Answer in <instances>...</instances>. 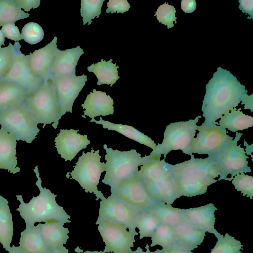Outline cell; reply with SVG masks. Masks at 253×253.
Instances as JSON below:
<instances>
[{"mask_svg": "<svg viewBox=\"0 0 253 253\" xmlns=\"http://www.w3.org/2000/svg\"><path fill=\"white\" fill-rule=\"evenodd\" d=\"M248 90L229 71L221 67L206 85L201 110L205 121L201 127H207L236 108Z\"/></svg>", "mask_w": 253, "mask_h": 253, "instance_id": "1", "label": "cell"}, {"mask_svg": "<svg viewBox=\"0 0 253 253\" xmlns=\"http://www.w3.org/2000/svg\"><path fill=\"white\" fill-rule=\"evenodd\" d=\"M173 165V174L178 198L181 196L194 197L206 193L208 187L218 180L217 168L210 159L195 158Z\"/></svg>", "mask_w": 253, "mask_h": 253, "instance_id": "2", "label": "cell"}, {"mask_svg": "<svg viewBox=\"0 0 253 253\" xmlns=\"http://www.w3.org/2000/svg\"><path fill=\"white\" fill-rule=\"evenodd\" d=\"M38 180L36 185L40 193L37 197L33 196L28 203H25L21 195H16L17 200L20 202L16 211L26 223V226H33L36 222H46L50 220H56L63 224L70 223V216L59 206L55 200L56 195L52 193L50 190L43 188L40 177L38 166L34 169Z\"/></svg>", "mask_w": 253, "mask_h": 253, "instance_id": "3", "label": "cell"}, {"mask_svg": "<svg viewBox=\"0 0 253 253\" xmlns=\"http://www.w3.org/2000/svg\"><path fill=\"white\" fill-rule=\"evenodd\" d=\"M144 187L150 198L157 203L171 205L178 198L173 174V165L165 158L151 159L138 171Z\"/></svg>", "mask_w": 253, "mask_h": 253, "instance_id": "4", "label": "cell"}, {"mask_svg": "<svg viewBox=\"0 0 253 253\" xmlns=\"http://www.w3.org/2000/svg\"><path fill=\"white\" fill-rule=\"evenodd\" d=\"M106 154V173L102 182L111 187L114 190L119 183L138 171V167L143 165L152 159L148 156L142 157L135 149L121 151L108 148L103 145Z\"/></svg>", "mask_w": 253, "mask_h": 253, "instance_id": "5", "label": "cell"}, {"mask_svg": "<svg viewBox=\"0 0 253 253\" xmlns=\"http://www.w3.org/2000/svg\"><path fill=\"white\" fill-rule=\"evenodd\" d=\"M24 103L38 124H52L56 129L60 119V106L55 86L50 81H44Z\"/></svg>", "mask_w": 253, "mask_h": 253, "instance_id": "6", "label": "cell"}, {"mask_svg": "<svg viewBox=\"0 0 253 253\" xmlns=\"http://www.w3.org/2000/svg\"><path fill=\"white\" fill-rule=\"evenodd\" d=\"M242 135V133L236 132L234 139L230 136L218 151L208 156L219 171L218 181H231L238 173L251 172V169L247 161L249 157L241 145H237Z\"/></svg>", "mask_w": 253, "mask_h": 253, "instance_id": "7", "label": "cell"}, {"mask_svg": "<svg viewBox=\"0 0 253 253\" xmlns=\"http://www.w3.org/2000/svg\"><path fill=\"white\" fill-rule=\"evenodd\" d=\"M201 116L187 121L170 123L166 126L162 143L152 150L149 156L153 160H160L162 155H166L172 150H181L186 154L190 144L199 128L197 125Z\"/></svg>", "mask_w": 253, "mask_h": 253, "instance_id": "8", "label": "cell"}, {"mask_svg": "<svg viewBox=\"0 0 253 253\" xmlns=\"http://www.w3.org/2000/svg\"><path fill=\"white\" fill-rule=\"evenodd\" d=\"M38 124L24 102L0 110L1 127L12 134L17 141L31 143L40 131Z\"/></svg>", "mask_w": 253, "mask_h": 253, "instance_id": "9", "label": "cell"}, {"mask_svg": "<svg viewBox=\"0 0 253 253\" xmlns=\"http://www.w3.org/2000/svg\"><path fill=\"white\" fill-rule=\"evenodd\" d=\"M99 152V150L94 151L93 148L90 152H83L70 173L72 178L77 181L86 193L93 192L95 195L96 201L105 198L103 193L97 190L101 174L106 170L105 164L100 162Z\"/></svg>", "mask_w": 253, "mask_h": 253, "instance_id": "10", "label": "cell"}, {"mask_svg": "<svg viewBox=\"0 0 253 253\" xmlns=\"http://www.w3.org/2000/svg\"><path fill=\"white\" fill-rule=\"evenodd\" d=\"M145 210L131 207L111 194L100 203L96 224L111 222L125 225L128 231L136 232L135 222L137 215Z\"/></svg>", "mask_w": 253, "mask_h": 253, "instance_id": "11", "label": "cell"}, {"mask_svg": "<svg viewBox=\"0 0 253 253\" xmlns=\"http://www.w3.org/2000/svg\"><path fill=\"white\" fill-rule=\"evenodd\" d=\"M98 230L105 243L103 252L113 253H130L135 242L134 236L138 233L127 231L126 227L120 223L111 222H101Z\"/></svg>", "mask_w": 253, "mask_h": 253, "instance_id": "12", "label": "cell"}, {"mask_svg": "<svg viewBox=\"0 0 253 253\" xmlns=\"http://www.w3.org/2000/svg\"><path fill=\"white\" fill-rule=\"evenodd\" d=\"M137 172L122 180L111 192V194L131 207L147 210L157 202L153 200L148 194Z\"/></svg>", "mask_w": 253, "mask_h": 253, "instance_id": "13", "label": "cell"}, {"mask_svg": "<svg viewBox=\"0 0 253 253\" xmlns=\"http://www.w3.org/2000/svg\"><path fill=\"white\" fill-rule=\"evenodd\" d=\"M218 123L207 127L199 126V131L196 138H193L186 154L193 153L206 154L208 156L218 151L227 142L230 136L227 131Z\"/></svg>", "mask_w": 253, "mask_h": 253, "instance_id": "14", "label": "cell"}, {"mask_svg": "<svg viewBox=\"0 0 253 253\" xmlns=\"http://www.w3.org/2000/svg\"><path fill=\"white\" fill-rule=\"evenodd\" d=\"M18 42L13 45V63L7 74L0 80V82H11L25 87L30 94L36 90L44 82L35 76L31 72L28 64V56L23 54Z\"/></svg>", "mask_w": 253, "mask_h": 253, "instance_id": "15", "label": "cell"}, {"mask_svg": "<svg viewBox=\"0 0 253 253\" xmlns=\"http://www.w3.org/2000/svg\"><path fill=\"white\" fill-rule=\"evenodd\" d=\"M50 80L56 88L57 95L60 106V118L67 112L72 113L74 101L78 96L87 81L84 74L54 77L51 76Z\"/></svg>", "mask_w": 253, "mask_h": 253, "instance_id": "16", "label": "cell"}, {"mask_svg": "<svg viewBox=\"0 0 253 253\" xmlns=\"http://www.w3.org/2000/svg\"><path fill=\"white\" fill-rule=\"evenodd\" d=\"M57 41V38L55 37L44 47L27 55L28 64L32 73L44 81L49 80L51 75V69L59 50Z\"/></svg>", "mask_w": 253, "mask_h": 253, "instance_id": "17", "label": "cell"}, {"mask_svg": "<svg viewBox=\"0 0 253 253\" xmlns=\"http://www.w3.org/2000/svg\"><path fill=\"white\" fill-rule=\"evenodd\" d=\"M79 130L61 129L55 138L58 153L65 161H71L81 150L90 144L87 135L78 133Z\"/></svg>", "mask_w": 253, "mask_h": 253, "instance_id": "18", "label": "cell"}, {"mask_svg": "<svg viewBox=\"0 0 253 253\" xmlns=\"http://www.w3.org/2000/svg\"><path fill=\"white\" fill-rule=\"evenodd\" d=\"M217 209L212 203L188 209H182L184 220L192 225L214 234L215 217L214 212Z\"/></svg>", "mask_w": 253, "mask_h": 253, "instance_id": "19", "label": "cell"}, {"mask_svg": "<svg viewBox=\"0 0 253 253\" xmlns=\"http://www.w3.org/2000/svg\"><path fill=\"white\" fill-rule=\"evenodd\" d=\"M86 97L84 103L81 106L83 109L84 115L82 117L85 118L88 116L91 119L99 116H108L114 114V101L110 95L105 92L97 91L93 89Z\"/></svg>", "mask_w": 253, "mask_h": 253, "instance_id": "20", "label": "cell"}, {"mask_svg": "<svg viewBox=\"0 0 253 253\" xmlns=\"http://www.w3.org/2000/svg\"><path fill=\"white\" fill-rule=\"evenodd\" d=\"M84 53L79 46L67 49H59L52 69L51 75L54 77L76 75V67L81 55Z\"/></svg>", "mask_w": 253, "mask_h": 253, "instance_id": "21", "label": "cell"}, {"mask_svg": "<svg viewBox=\"0 0 253 253\" xmlns=\"http://www.w3.org/2000/svg\"><path fill=\"white\" fill-rule=\"evenodd\" d=\"M17 140L11 133L0 128V169L8 170L13 174L20 170L17 167Z\"/></svg>", "mask_w": 253, "mask_h": 253, "instance_id": "22", "label": "cell"}, {"mask_svg": "<svg viewBox=\"0 0 253 253\" xmlns=\"http://www.w3.org/2000/svg\"><path fill=\"white\" fill-rule=\"evenodd\" d=\"M176 244L185 250L191 251L203 242L206 231L184 220L173 227Z\"/></svg>", "mask_w": 253, "mask_h": 253, "instance_id": "23", "label": "cell"}, {"mask_svg": "<svg viewBox=\"0 0 253 253\" xmlns=\"http://www.w3.org/2000/svg\"><path fill=\"white\" fill-rule=\"evenodd\" d=\"M43 241L51 251L66 244L69 231L64 224L56 220H50L44 224H38Z\"/></svg>", "mask_w": 253, "mask_h": 253, "instance_id": "24", "label": "cell"}, {"mask_svg": "<svg viewBox=\"0 0 253 253\" xmlns=\"http://www.w3.org/2000/svg\"><path fill=\"white\" fill-rule=\"evenodd\" d=\"M19 244V247L24 253H50L51 252L42 239L39 224L36 226H26L21 233Z\"/></svg>", "mask_w": 253, "mask_h": 253, "instance_id": "25", "label": "cell"}, {"mask_svg": "<svg viewBox=\"0 0 253 253\" xmlns=\"http://www.w3.org/2000/svg\"><path fill=\"white\" fill-rule=\"evenodd\" d=\"M30 94L23 86L11 82H0V110L23 103Z\"/></svg>", "mask_w": 253, "mask_h": 253, "instance_id": "26", "label": "cell"}, {"mask_svg": "<svg viewBox=\"0 0 253 253\" xmlns=\"http://www.w3.org/2000/svg\"><path fill=\"white\" fill-rule=\"evenodd\" d=\"M90 122L102 125L104 128L117 131L131 139L150 147L152 150L156 146V143L151 138L131 126L114 124L103 120L101 117L100 118V121H96L93 119Z\"/></svg>", "mask_w": 253, "mask_h": 253, "instance_id": "27", "label": "cell"}, {"mask_svg": "<svg viewBox=\"0 0 253 253\" xmlns=\"http://www.w3.org/2000/svg\"><path fill=\"white\" fill-rule=\"evenodd\" d=\"M8 201L0 195V243L9 251L13 234L12 216L8 205Z\"/></svg>", "mask_w": 253, "mask_h": 253, "instance_id": "28", "label": "cell"}, {"mask_svg": "<svg viewBox=\"0 0 253 253\" xmlns=\"http://www.w3.org/2000/svg\"><path fill=\"white\" fill-rule=\"evenodd\" d=\"M218 125L224 129L236 132L238 130L248 129L253 126V117L244 114L241 108H233L221 118Z\"/></svg>", "mask_w": 253, "mask_h": 253, "instance_id": "29", "label": "cell"}, {"mask_svg": "<svg viewBox=\"0 0 253 253\" xmlns=\"http://www.w3.org/2000/svg\"><path fill=\"white\" fill-rule=\"evenodd\" d=\"M148 210L163 224L174 227L184 220L182 209L171 205L156 203Z\"/></svg>", "mask_w": 253, "mask_h": 253, "instance_id": "30", "label": "cell"}, {"mask_svg": "<svg viewBox=\"0 0 253 253\" xmlns=\"http://www.w3.org/2000/svg\"><path fill=\"white\" fill-rule=\"evenodd\" d=\"M118 68L119 67L116 66V63H112V59L108 61L102 59L100 62L88 66L87 70L94 73L96 76L98 80L97 85L107 84L112 86L120 78L118 74Z\"/></svg>", "mask_w": 253, "mask_h": 253, "instance_id": "31", "label": "cell"}, {"mask_svg": "<svg viewBox=\"0 0 253 253\" xmlns=\"http://www.w3.org/2000/svg\"><path fill=\"white\" fill-rule=\"evenodd\" d=\"M20 9L14 0H0V26L29 17Z\"/></svg>", "mask_w": 253, "mask_h": 253, "instance_id": "32", "label": "cell"}, {"mask_svg": "<svg viewBox=\"0 0 253 253\" xmlns=\"http://www.w3.org/2000/svg\"><path fill=\"white\" fill-rule=\"evenodd\" d=\"M161 224L157 217L148 209L145 210L136 217L135 226L139 229V239L151 237Z\"/></svg>", "mask_w": 253, "mask_h": 253, "instance_id": "33", "label": "cell"}, {"mask_svg": "<svg viewBox=\"0 0 253 253\" xmlns=\"http://www.w3.org/2000/svg\"><path fill=\"white\" fill-rule=\"evenodd\" d=\"M150 247L159 245L166 249L176 244L174 228L168 225L160 224L151 237Z\"/></svg>", "mask_w": 253, "mask_h": 253, "instance_id": "34", "label": "cell"}, {"mask_svg": "<svg viewBox=\"0 0 253 253\" xmlns=\"http://www.w3.org/2000/svg\"><path fill=\"white\" fill-rule=\"evenodd\" d=\"M217 241L210 253H242L243 245L240 241L226 233L224 236L216 231L214 234Z\"/></svg>", "mask_w": 253, "mask_h": 253, "instance_id": "35", "label": "cell"}, {"mask_svg": "<svg viewBox=\"0 0 253 253\" xmlns=\"http://www.w3.org/2000/svg\"><path fill=\"white\" fill-rule=\"evenodd\" d=\"M105 0H82L81 15L83 17L84 25L87 23L90 25L92 19L95 17L98 18L101 13V7Z\"/></svg>", "mask_w": 253, "mask_h": 253, "instance_id": "36", "label": "cell"}, {"mask_svg": "<svg viewBox=\"0 0 253 253\" xmlns=\"http://www.w3.org/2000/svg\"><path fill=\"white\" fill-rule=\"evenodd\" d=\"M21 35L25 42L30 44H35L42 40L44 31L39 24L31 22L24 26Z\"/></svg>", "mask_w": 253, "mask_h": 253, "instance_id": "37", "label": "cell"}, {"mask_svg": "<svg viewBox=\"0 0 253 253\" xmlns=\"http://www.w3.org/2000/svg\"><path fill=\"white\" fill-rule=\"evenodd\" d=\"M232 183L237 191L251 199L253 197V177L245 173H238L232 179Z\"/></svg>", "mask_w": 253, "mask_h": 253, "instance_id": "38", "label": "cell"}, {"mask_svg": "<svg viewBox=\"0 0 253 253\" xmlns=\"http://www.w3.org/2000/svg\"><path fill=\"white\" fill-rule=\"evenodd\" d=\"M175 7L165 2L159 6L154 16H156L159 22L167 26L168 29L173 27V22L176 23Z\"/></svg>", "mask_w": 253, "mask_h": 253, "instance_id": "39", "label": "cell"}, {"mask_svg": "<svg viewBox=\"0 0 253 253\" xmlns=\"http://www.w3.org/2000/svg\"><path fill=\"white\" fill-rule=\"evenodd\" d=\"M13 45L0 47V80L4 77L11 68L13 63Z\"/></svg>", "mask_w": 253, "mask_h": 253, "instance_id": "40", "label": "cell"}, {"mask_svg": "<svg viewBox=\"0 0 253 253\" xmlns=\"http://www.w3.org/2000/svg\"><path fill=\"white\" fill-rule=\"evenodd\" d=\"M107 13H122L127 11L130 7L129 3L126 0H110L107 3Z\"/></svg>", "mask_w": 253, "mask_h": 253, "instance_id": "41", "label": "cell"}, {"mask_svg": "<svg viewBox=\"0 0 253 253\" xmlns=\"http://www.w3.org/2000/svg\"><path fill=\"white\" fill-rule=\"evenodd\" d=\"M2 31L4 38L16 42L22 40L21 33L15 23L5 24L2 26Z\"/></svg>", "mask_w": 253, "mask_h": 253, "instance_id": "42", "label": "cell"}, {"mask_svg": "<svg viewBox=\"0 0 253 253\" xmlns=\"http://www.w3.org/2000/svg\"><path fill=\"white\" fill-rule=\"evenodd\" d=\"M17 5L20 9H24L26 11H30L31 9H35L40 5V0H14Z\"/></svg>", "mask_w": 253, "mask_h": 253, "instance_id": "43", "label": "cell"}, {"mask_svg": "<svg viewBox=\"0 0 253 253\" xmlns=\"http://www.w3.org/2000/svg\"><path fill=\"white\" fill-rule=\"evenodd\" d=\"M239 8L243 13L249 14L251 17L249 19L253 18V0H239Z\"/></svg>", "mask_w": 253, "mask_h": 253, "instance_id": "44", "label": "cell"}, {"mask_svg": "<svg viewBox=\"0 0 253 253\" xmlns=\"http://www.w3.org/2000/svg\"><path fill=\"white\" fill-rule=\"evenodd\" d=\"M181 7L185 13H192L196 10V0H182L181 1Z\"/></svg>", "mask_w": 253, "mask_h": 253, "instance_id": "45", "label": "cell"}, {"mask_svg": "<svg viewBox=\"0 0 253 253\" xmlns=\"http://www.w3.org/2000/svg\"><path fill=\"white\" fill-rule=\"evenodd\" d=\"M160 253H193L192 251H188L182 247L176 244L166 249L160 250Z\"/></svg>", "mask_w": 253, "mask_h": 253, "instance_id": "46", "label": "cell"}, {"mask_svg": "<svg viewBox=\"0 0 253 253\" xmlns=\"http://www.w3.org/2000/svg\"><path fill=\"white\" fill-rule=\"evenodd\" d=\"M253 94H251V95L246 94L242 99L241 104H244L245 109H250L251 112L253 111Z\"/></svg>", "mask_w": 253, "mask_h": 253, "instance_id": "47", "label": "cell"}, {"mask_svg": "<svg viewBox=\"0 0 253 253\" xmlns=\"http://www.w3.org/2000/svg\"><path fill=\"white\" fill-rule=\"evenodd\" d=\"M145 248L146 249V252H143L142 249L140 247H138L135 251H132L130 253H160V250L159 249H157L154 252H150L149 250V246L147 243L146 244Z\"/></svg>", "mask_w": 253, "mask_h": 253, "instance_id": "48", "label": "cell"}, {"mask_svg": "<svg viewBox=\"0 0 253 253\" xmlns=\"http://www.w3.org/2000/svg\"><path fill=\"white\" fill-rule=\"evenodd\" d=\"M69 250L67 249L65 247L61 246L58 248L53 251H51L50 253H68Z\"/></svg>", "mask_w": 253, "mask_h": 253, "instance_id": "49", "label": "cell"}, {"mask_svg": "<svg viewBox=\"0 0 253 253\" xmlns=\"http://www.w3.org/2000/svg\"><path fill=\"white\" fill-rule=\"evenodd\" d=\"M9 253H24L19 247H15L14 245L9 250Z\"/></svg>", "mask_w": 253, "mask_h": 253, "instance_id": "50", "label": "cell"}, {"mask_svg": "<svg viewBox=\"0 0 253 253\" xmlns=\"http://www.w3.org/2000/svg\"><path fill=\"white\" fill-rule=\"evenodd\" d=\"M5 42V38L1 30H0V47Z\"/></svg>", "mask_w": 253, "mask_h": 253, "instance_id": "51", "label": "cell"}, {"mask_svg": "<svg viewBox=\"0 0 253 253\" xmlns=\"http://www.w3.org/2000/svg\"><path fill=\"white\" fill-rule=\"evenodd\" d=\"M82 253H105L102 251H86L84 252H83V250H81Z\"/></svg>", "mask_w": 253, "mask_h": 253, "instance_id": "52", "label": "cell"}]
</instances>
